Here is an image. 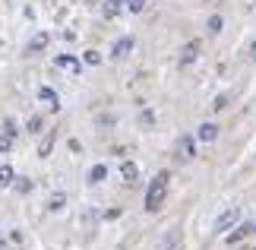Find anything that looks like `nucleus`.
Wrapping results in <instances>:
<instances>
[{"label":"nucleus","instance_id":"1","mask_svg":"<svg viewBox=\"0 0 256 250\" xmlns=\"http://www.w3.org/2000/svg\"><path fill=\"white\" fill-rule=\"evenodd\" d=\"M168 181H171L168 171H158V174L152 177L149 190H146V209H149V212H158V209H162L164 196H168Z\"/></svg>","mask_w":256,"mask_h":250},{"label":"nucleus","instance_id":"2","mask_svg":"<svg viewBox=\"0 0 256 250\" xmlns=\"http://www.w3.org/2000/svg\"><path fill=\"white\" fill-rule=\"evenodd\" d=\"M238 218H240V209L238 206H228L218 218H215V234H224L228 228H234V225H238Z\"/></svg>","mask_w":256,"mask_h":250},{"label":"nucleus","instance_id":"3","mask_svg":"<svg viewBox=\"0 0 256 250\" xmlns=\"http://www.w3.org/2000/svg\"><path fill=\"white\" fill-rule=\"evenodd\" d=\"M193 155H196V143H193V136H180V139H177V158H180V162H190Z\"/></svg>","mask_w":256,"mask_h":250},{"label":"nucleus","instance_id":"4","mask_svg":"<svg viewBox=\"0 0 256 250\" xmlns=\"http://www.w3.org/2000/svg\"><path fill=\"white\" fill-rule=\"evenodd\" d=\"M13 139H16V127H13V121H6L4 130H0V152H10V149H13Z\"/></svg>","mask_w":256,"mask_h":250},{"label":"nucleus","instance_id":"5","mask_svg":"<svg viewBox=\"0 0 256 250\" xmlns=\"http://www.w3.org/2000/svg\"><path fill=\"white\" fill-rule=\"evenodd\" d=\"M130 51H133V38H130V35H124L120 42L114 45V51H111V57H114V61H124V57L130 54Z\"/></svg>","mask_w":256,"mask_h":250},{"label":"nucleus","instance_id":"6","mask_svg":"<svg viewBox=\"0 0 256 250\" xmlns=\"http://www.w3.org/2000/svg\"><path fill=\"white\" fill-rule=\"evenodd\" d=\"M200 48H202L200 42H190V45H184V48H180V64H184V67H186V64H193L196 57H200Z\"/></svg>","mask_w":256,"mask_h":250},{"label":"nucleus","instance_id":"7","mask_svg":"<svg viewBox=\"0 0 256 250\" xmlns=\"http://www.w3.org/2000/svg\"><path fill=\"white\" fill-rule=\"evenodd\" d=\"M38 102H44L48 108H60V98H57V92H54V89H48V86L38 89Z\"/></svg>","mask_w":256,"mask_h":250},{"label":"nucleus","instance_id":"8","mask_svg":"<svg viewBox=\"0 0 256 250\" xmlns=\"http://www.w3.org/2000/svg\"><path fill=\"white\" fill-rule=\"evenodd\" d=\"M120 177H124L126 184H136V181H140V168H136L133 162H124L120 165Z\"/></svg>","mask_w":256,"mask_h":250},{"label":"nucleus","instance_id":"9","mask_svg":"<svg viewBox=\"0 0 256 250\" xmlns=\"http://www.w3.org/2000/svg\"><path fill=\"white\" fill-rule=\"evenodd\" d=\"M196 136H200L202 143H215V136H218V127H215V124H202L200 130H196Z\"/></svg>","mask_w":256,"mask_h":250},{"label":"nucleus","instance_id":"10","mask_svg":"<svg viewBox=\"0 0 256 250\" xmlns=\"http://www.w3.org/2000/svg\"><path fill=\"white\" fill-rule=\"evenodd\" d=\"M54 64H57V67H64V70H73V73H80V61H76V57H70V54H60Z\"/></svg>","mask_w":256,"mask_h":250},{"label":"nucleus","instance_id":"11","mask_svg":"<svg viewBox=\"0 0 256 250\" xmlns=\"http://www.w3.org/2000/svg\"><path fill=\"white\" fill-rule=\"evenodd\" d=\"M54 139H57V133H54V130H48V136L42 139V146H38V155H48V152H51V149H54Z\"/></svg>","mask_w":256,"mask_h":250},{"label":"nucleus","instance_id":"12","mask_svg":"<svg viewBox=\"0 0 256 250\" xmlns=\"http://www.w3.org/2000/svg\"><path fill=\"white\" fill-rule=\"evenodd\" d=\"M104 177H108V168L104 165H95L92 171H88V184H102Z\"/></svg>","mask_w":256,"mask_h":250},{"label":"nucleus","instance_id":"13","mask_svg":"<svg viewBox=\"0 0 256 250\" xmlns=\"http://www.w3.org/2000/svg\"><path fill=\"white\" fill-rule=\"evenodd\" d=\"M48 45V32H38L32 42H28V54H35V51H42V48Z\"/></svg>","mask_w":256,"mask_h":250},{"label":"nucleus","instance_id":"14","mask_svg":"<svg viewBox=\"0 0 256 250\" xmlns=\"http://www.w3.org/2000/svg\"><path fill=\"white\" fill-rule=\"evenodd\" d=\"M130 4V0H108V7H104V16H117L120 10Z\"/></svg>","mask_w":256,"mask_h":250},{"label":"nucleus","instance_id":"15","mask_svg":"<svg viewBox=\"0 0 256 250\" xmlns=\"http://www.w3.org/2000/svg\"><path fill=\"white\" fill-rule=\"evenodd\" d=\"M253 231V225H240V228H234V234H228V244H234V241H240V237H247Z\"/></svg>","mask_w":256,"mask_h":250},{"label":"nucleus","instance_id":"16","mask_svg":"<svg viewBox=\"0 0 256 250\" xmlns=\"http://www.w3.org/2000/svg\"><path fill=\"white\" fill-rule=\"evenodd\" d=\"M10 184H13V168L0 165V187H10Z\"/></svg>","mask_w":256,"mask_h":250},{"label":"nucleus","instance_id":"17","mask_svg":"<svg viewBox=\"0 0 256 250\" xmlns=\"http://www.w3.org/2000/svg\"><path fill=\"white\" fill-rule=\"evenodd\" d=\"M174 244H177V234L171 231V234H164V237H162V244H158V247H155V250H171Z\"/></svg>","mask_w":256,"mask_h":250},{"label":"nucleus","instance_id":"18","mask_svg":"<svg viewBox=\"0 0 256 250\" xmlns=\"http://www.w3.org/2000/svg\"><path fill=\"white\" fill-rule=\"evenodd\" d=\"M222 26H224V23H222V16H212V19H209V32H212V35H218V32H222Z\"/></svg>","mask_w":256,"mask_h":250},{"label":"nucleus","instance_id":"19","mask_svg":"<svg viewBox=\"0 0 256 250\" xmlns=\"http://www.w3.org/2000/svg\"><path fill=\"white\" fill-rule=\"evenodd\" d=\"M82 61H86V64H92V67H95L98 61H102V54H98V51H86V54H82Z\"/></svg>","mask_w":256,"mask_h":250},{"label":"nucleus","instance_id":"20","mask_svg":"<svg viewBox=\"0 0 256 250\" xmlns=\"http://www.w3.org/2000/svg\"><path fill=\"white\" fill-rule=\"evenodd\" d=\"M224 105H228V95H215V102H212V111H222Z\"/></svg>","mask_w":256,"mask_h":250},{"label":"nucleus","instance_id":"21","mask_svg":"<svg viewBox=\"0 0 256 250\" xmlns=\"http://www.w3.org/2000/svg\"><path fill=\"white\" fill-rule=\"evenodd\" d=\"M42 130V117H28V133H38Z\"/></svg>","mask_w":256,"mask_h":250},{"label":"nucleus","instance_id":"22","mask_svg":"<svg viewBox=\"0 0 256 250\" xmlns=\"http://www.w3.org/2000/svg\"><path fill=\"white\" fill-rule=\"evenodd\" d=\"M126 7H130V13H142L146 0H130V4H126Z\"/></svg>","mask_w":256,"mask_h":250},{"label":"nucleus","instance_id":"23","mask_svg":"<svg viewBox=\"0 0 256 250\" xmlns=\"http://www.w3.org/2000/svg\"><path fill=\"white\" fill-rule=\"evenodd\" d=\"M19 190H22V193H28V190H32V181H28V177H19V184H16Z\"/></svg>","mask_w":256,"mask_h":250},{"label":"nucleus","instance_id":"24","mask_svg":"<svg viewBox=\"0 0 256 250\" xmlns=\"http://www.w3.org/2000/svg\"><path fill=\"white\" fill-rule=\"evenodd\" d=\"M64 206V193H57V196H51V209H60Z\"/></svg>","mask_w":256,"mask_h":250},{"label":"nucleus","instance_id":"25","mask_svg":"<svg viewBox=\"0 0 256 250\" xmlns=\"http://www.w3.org/2000/svg\"><path fill=\"white\" fill-rule=\"evenodd\" d=\"M250 54H253V57H256V42H253V48H250Z\"/></svg>","mask_w":256,"mask_h":250},{"label":"nucleus","instance_id":"26","mask_svg":"<svg viewBox=\"0 0 256 250\" xmlns=\"http://www.w3.org/2000/svg\"><path fill=\"white\" fill-rule=\"evenodd\" d=\"M253 231H256V222H253Z\"/></svg>","mask_w":256,"mask_h":250}]
</instances>
